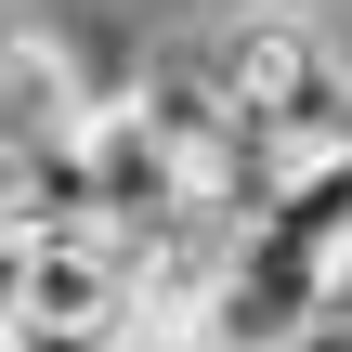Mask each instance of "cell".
<instances>
[{"mask_svg": "<svg viewBox=\"0 0 352 352\" xmlns=\"http://www.w3.org/2000/svg\"><path fill=\"white\" fill-rule=\"evenodd\" d=\"M196 65L222 78L235 131H287L314 157H352V65L327 52V26L300 0H248V13L196 26Z\"/></svg>", "mask_w": 352, "mask_h": 352, "instance_id": "cell-1", "label": "cell"}, {"mask_svg": "<svg viewBox=\"0 0 352 352\" xmlns=\"http://www.w3.org/2000/svg\"><path fill=\"white\" fill-rule=\"evenodd\" d=\"M131 340H144V314H131V274H118V248H104V235L39 248V261H26V300H13V327H0V352H131Z\"/></svg>", "mask_w": 352, "mask_h": 352, "instance_id": "cell-2", "label": "cell"}]
</instances>
